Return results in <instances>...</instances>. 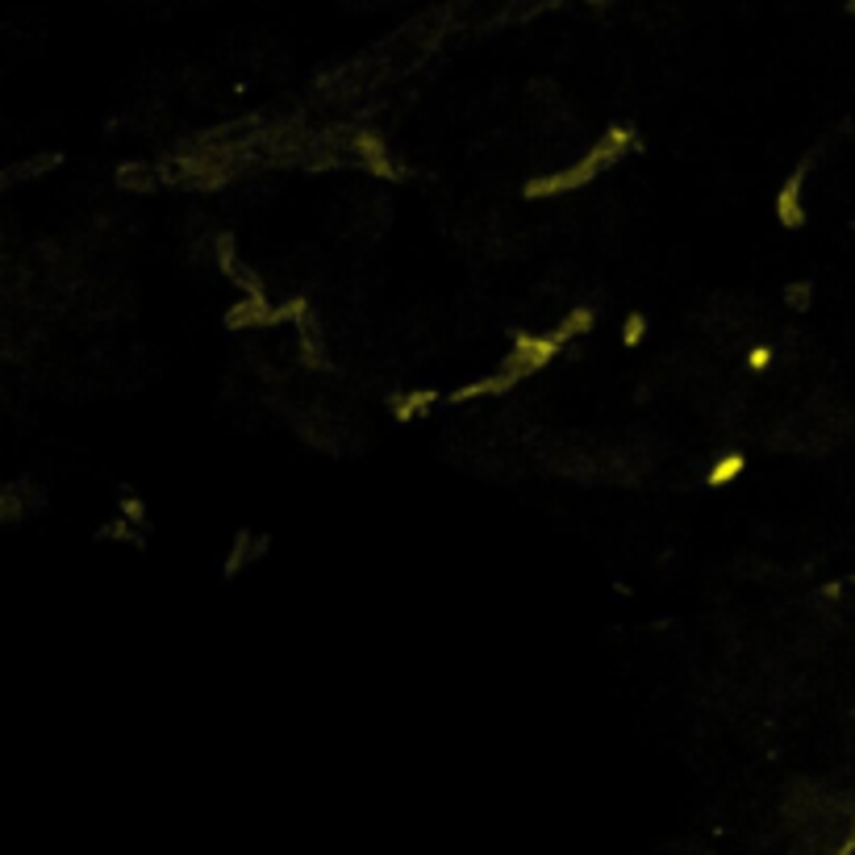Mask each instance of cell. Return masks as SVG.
I'll return each mask as SVG.
<instances>
[{"instance_id":"cell-1","label":"cell","mask_w":855,"mask_h":855,"mask_svg":"<svg viewBox=\"0 0 855 855\" xmlns=\"http://www.w3.org/2000/svg\"><path fill=\"white\" fill-rule=\"evenodd\" d=\"M626 147H631V134H626V130H614L610 138H601L581 163H572V168H564V171H551V175H543V180H534L526 192H531V197H560V192L584 189L601 168H610L617 154H626Z\"/></svg>"},{"instance_id":"cell-4","label":"cell","mask_w":855,"mask_h":855,"mask_svg":"<svg viewBox=\"0 0 855 855\" xmlns=\"http://www.w3.org/2000/svg\"><path fill=\"white\" fill-rule=\"evenodd\" d=\"M643 330H647V322H643V318L634 313L631 322H626V330H622V339H626V342H638V339H643Z\"/></svg>"},{"instance_id":"cell-3","label":"cell","mask_w":855,"mask_h":855,"mask_svg":"<svg viewBox=\"0 0 855 855\" xmlns=\"http://www.w3.org/2000/svg\"><path fill=\"white\" fill-rule=\"evenodd\" d=\"M738 472H743V460H738V455H726V460H722L718 467L710 472V484H722V480H735Z\"/></svg>"},{"instance_id":"cell-2","label":"cell","mask_w":855,"mask_h":855,"mask_svg":"<svg viewBox=\"0 0 855 855\" xmlns=\"http://www.w3.org/2000/svg\"><path fill=\"white\" fill-rule=\"evenodd\" d=\"M802 180H805V168L797 171V175L788 180L785 189H781V197H776V213H781V222L793 225V230H797V225L805 222V209H802Z\"/></svg>"}]
</instances>
